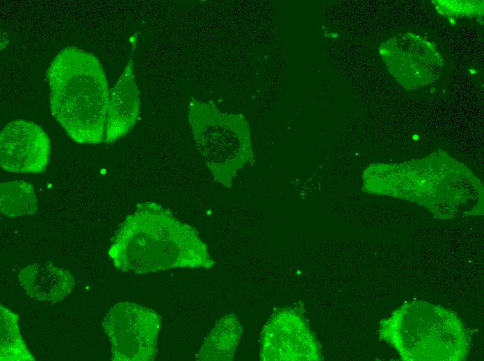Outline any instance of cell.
I'll return each instance as SVG.
<instances>
[{
	"label": "cell",
	"instance_id": "10",
	"mask_svg": "<svg viewBox=\"0 0 484 361\" xmlns=\"http://www.w3.org/2000/svg\"><path fill=\"white\" fill-rule=\"evenodd\" d=\"M0 210L8 217L35 214L37 199L33 185L24 180L1 183Z\"/></svg>",
	"mask_w": 484,
	"mask_h": 361
},
{
	"label": "cell",
	"instance_id": "3",
	"mask_svg": "<svg viewBox=\"0 0 484 361\" xmlns=\"http://www.w3.org/2000/svg\"><path fill=\"white\" fill-rule=\"evenodd\" d=\"M188 119L207 168L225 187L254 158L249 124L241 114L225 113L213 101L191 96Z\"/></svg>",
	"mask_w": 484,
	"mask_h": 361
},
{
	"label": "cell",
	"instance_id": "1",
	"mask_svg": "<svg viewBox=\"0 0 484 361\" xmlns=\"http://www.w3.org/2000/svg\"><path fill=\"white\" fill-rule=\"evenodd\" d=\"M108 255L117 269L136 274L177 268L210 269L215 264L197 230L152 201L139 203L126 217Z\"/></svg>",
	"mask_w": 484,
	"mask_h": 361
},
{
	"label": "cell",
	"instance_id": "9",
	"mask_svg": "<svg viewBox=\"0 0 484 361\" xmlns=\"http://www.w3.org/2000/svg\"><path fill=\"white\" fill-rule=\"evenodd\" d=\"M237 317L228 314L220 318L205 338L197 360H232L242 334Z\"/></svg>",
	"mask_w": 484,
	"mask_h": 361
},
{
	"label": "cell",
	"instance_id": "6",
	"mask_svg": "<svg viewBox=\"0 0 484 361\" xmlns=\"http://www.w3.org/2000/svg\"><path fill=\"white\" fill-rule=\"evenodd\" d=\"M51 143L37 124L24 119L8 123L0 134V164L9 172L38 174L49 163Z\"/></svg>",
	"mask_w": 484,
	"mask_h": 361
},
{
	"label": "cell",
	"instance_id": "11",
	"mask_svg": "<svg viewBox=\"0 0 484 361\" xmlns=\"http://www.w3.org/2000/svg\"><path fill=\"white\" fill-rule=\"evenodd\" d=\"M0 312V360H35L20 334L18 315L1 305Z\"/></svg>",
	"mask_w": 484,
	"mask_h": 361
},
{
	"label": "cell",
	"instance_id": "5",
	"mask_svg": "<svg viewBox=\"0 0 484 361\" xmlns=\"http://www.w3.org/2000/svg\"><path fill=\"white\" fill-rule=\"evenodd\" d=\"M264 361L321 360L318 342L303 317L292 308L275 311L264 326L260 339Z\"/></svg>",
	"mask_w": 484,
	"mask_h": 361
},
{
	"label": "cell",
	"instance_id": "2",
	"mask_svg": "<svg viewBox=\"0 0 484 361\" xmlns=\"http://www.w3.org/2000/svg\"><path fill=\"white\" fill-rule=\"evenodd\" d=\"M47 77L51 112L68 136L81 144L104 142L109 90L97 57L67 47L50 63Z\"/></svg>",
	"mask_w": 484,
	"mask_h": 361
},
{
	"label": "cell",
	"instance_id": "8",
	"mask_svg": "<svg viewBox=\"0 0 484 361\" xmlns=\"http://www.w3.org/2000/svg\"><path fill=\"white\" fill-rule=\"evenodd\" d=\"M18 279L28 296L49 303L62 301L75 285L70 271L52 262L26 266L19 271Z\"/></svg>",
	"mask_w": 484,
	"mask_h": 361
},
{
	"label": "cell",
	"instance_id": "4",
	"mask_svg": "<svg viewBox=\"0 0 484 361\" xmlns=\"http://www.w3.org/2000/svg\"><path fill=\"white\" fill-rule=\"evenodd\" d=\"M161 324V317L151 308L129 301L115 304L102 322L111 343V360H154Z\"/></svg>",
	"mask_w": 484,
	"mask_h": 361
},
{
	"label": "cell",
	"instance_id": "7",
	"mask_svg": "<svg viewBox=\"0 0 484 361\" xmlns=\"http://www.w3.org/2000/svg\"><path fill=\"white\" fill-rule=\"evenodd\" d=\"M140 106L133 60L130 58L117 82L109 90L105 143L113 142L130 132L138 120Z\"/></svg>",
	"mask_w": 484,
	"mask_h": 361
}]
</instances>
